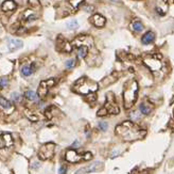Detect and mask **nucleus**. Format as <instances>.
Listing matches in <instances>:
<instances>
[{
	"instance_id": "f257e3e1",
	"label": "nucleus",
	"mask_w": 174,
	"mask_h": 174,
	"mask_svg": "<svg viewBox=\"0 0 174 174\" xmlns=\"http://www.w3.org/2000/svg\"><path fill=\"white\" fill-rule=\"evenodd\" d=\"M86 82H87L86 78L85 77L81 78V79H79V80L75 82V84H74V89H75L79 93H82V94H89L90 92L97 91L98 86L96 84V83H92L91 86L88 87L86 84Z\"/></svg>"
},
{
	"instance_id": "f03ea898",
	"label": "nucleus",
	"mask_w": 174,
	"mask_h": 174,
	"mask_svg": "<svg viewBox=\"0 0 174 174\" xmlns=\"http://www.w3.org/2000/svg\"><path fill=\"white\" fill-rule=\"evenodd\" d=\"M54 79H49V80H45V81H42L38 87V90H37V95L38 97H45L48 93V89L52 87L54 84Z\"/></svg>"
},
{
	"instance_id": "7ed1b4c3",
	"label": "nucleus",
	"mask_w": 174,
	"mask_h": 174,
	"mask_svg": "<svg viewBox=\"0 0 174 174\" xmlns=\"http://www.w3.org/2000/svg\"><path fill=\"white\" fill-rule=\"evenodd\" d=\"M103 166V163L100 162V161H96V162L91 163L89 166L85 167V168H82L78 170L74 174H86V173H91V172H97L99 169H101V167Z\"/></svg>"
},
{
	"instance_id": "20e7f679",
	"label": "nucleus",
	"mask_w": 174,
	"mask_h": 174,
	"mask_svg": "<svg viewBox=\"0 0 174 174\" xmlns=\"http://www.w3.org/2000/svg\"><path fill=\"white\" fill-rule=\"evenodd\" d=\"M54 153V144L53 143H47L42 146V149L40 152V157L42 159H48L53 156Z\"/></svg>"
},
{
	"instance_id": "39448f33",
	"label": "nucleus",
	"mask_w": 174,
	"mask_h": 174,
	"mask_svg": "<svg viewBox=\"0 0 174 174\" xmlns=\"http://www.w3.org/2000/svg\"><path fill=\"white\" fill-rule=\"evenodd\" d=\"M89 22H90V24L93 25L95 27L103 28L106 24V18L103 16V15H101V14L97 13V14H93V15L90 17Z\"/></svg>"
},
{
	"instance_id": "423d86ee",
	"label": "nucleus",
	"mask_w": 174,
	"mask_h": 174,
	"mask_svg": "<svg viewBox=\"0 0 174 174\" xmlns=\"http://www.w3.org/2000/svg\"><path fill=\"white\" fill-rule=\"evenodd\" d=\"M24 46L22 41L18 40V39H10L8 42V47L10 51H15L17 49H20Z\"/></svg>"
},
{
	"instance_id": "0eeeda50",
	"label": "nucleus",
	"mask_w": 174,
	"mask_h": 174,
	"mask_svg": "<svg viewBox=\"0 0 174 174\" xmlns=\"http://www.w3.org/2000/svg\"><path fill=\"white\" fill-rule=\"evenodd\" d=\"M145 63L147 64V66L150 67L152 71H158L161 67V62L160 60L157 59H152V58H149V59L145 60Z\"/></svg>"
},
{
	"instance_id": "6e6552de",
	"label": "nucleus",
	"mask_w": 174,
	"mask_h": 174,
	"mask_svg": "<svg viewBox=\"0 0 174 174\" xmlns=\"http://www.w3.org/2000/svg\"><path fill=\"white\" fill-rule=\"evenodd\" d=\"M155 41V33L153 31H148L145 32V34L141 36V43L143 45H149V44H152Z\"/></svg>"
},
{
	"instance_id": "1a4fd4ad",
	"label": "nucleus",
	"mask_w": 174,
	"mask_h": 174,
	"mask_svg": "<svg viewBox=\"0 0 174 174\" xmlns=\"http://www.w3.org/2000/svg\"><path fill=\"white\" fill-rule=\"evenodd\" d=\"M17 8V4L14 0H5L1 4V10L3 12H12Z\"/></svg>"
},
{
	"instance_id": "9d476101",
	"label": "nucleus",
	"mask_w": 174,
	"mask_h": 174,
	"mask_svg": "<svg viewBox=\"0 0 174 174\" xmlns=\"http://www.w3.org/2000/svg\"><path fill=\"white\" fill-rule=\"evenodd\" d=\"M80 156L77 154L75 150H69L67 151L66 153V159L70 162H77V161L80 160Z\"/></svg>"
},
{
	"instance_id": "9b49d317",
	"label": "nucleus",
	"mask_w": 174,
	"mask_h": 174,
	"mask_svg": "<svg viewBox=\"0 0 174 174\" xmlns=\"http://www.w3.org/2000/svg\"><path fill=\"white\" fill-rule=\"evenodd\" d=\"M131 28H132L133 31H134V32H136V33L142 32L143 29H145L142 23L140 22V20H138V19H135V20H133L132 24H131Z\"/></svg>"
},
{
	"instance_id": "f8f14e48",
	"label": "nucleus",
	"mask_w": 174,
	"mask_h": 174,
	"mask_svg": "<svg viewBox=\"0 0 174 174\" xmlns=\"http://www.w3.org/2000/svg\"><path fill=\"white\" fill-rule=\"evenodd\" d=\"M34 65L31 64V65H22L20 68V72H21V75L24 76V77H28V76H31L32 74H33V72H34Z\"/></svg>"
},
{
	"instance_id": "ddd939ff",
	"label": "nucleus",
	"mask_w": 174,
	"mask_h": 174,
	"mask_svg": "<svg viewBox=\"0 0 174 174\" xmlns=\"http://www.w3.org/2000/svg\"><path fill=\"white\" fill-rule=\"evenodd\" d=\"M88 55V47L86 45H81L78 48V56L81 58V59H85Z\"/></svg>"
},
{
	"instance_id": "4468645a",
	"label": "nucleus",
	"mask_w": 174,
	"mask_h": 174,
	"mask_svg": "<svg viewBox=\"0 0 174 174\" xmlns=\"http://www.w3.org/2000/svg\"><path fill=\"white\" fill-rule=\"evenodd\" d=\"M139 110H140V112L142 113V114H145V115H148L149 113H151V107L149 106L148 104H145V103H142V104L139 106Z\"/></svg>"
},
{
	"instance_id": "2eb2a0df",
	"label": "nucleus",
	"mask_w": 174,
	"mask_h": 174,
	"mask_svg": "<svg viewBox=\"0 0 174 174\" xmlns=\"http://www.w3.org/2000/svg\"><path fill=\"white\" fill-rule=\"evenodd\" d=\"M0 107H2L3 109H11L12 104H11V102H9L8 99H5L4 97H0Z\"/></svg>"
},
{
	"instance_id": "dca6fc26",
	"label": "nucleus",
	"mask_w": 174,
	"mask_h": 174,
	"mask_svg": "<svg viewBox=\"0 0 174 174\" xmlns=\"http://www.w3.org/2000/svg\"><path fill=\"white\" fill-rule=\"evenodd\" d=\"M24 96L28 99H30V100H37V98H38L37 93H35L34 91H31V90L27 91L26 93H24Z\"/></svg>"
},
{
	"instance_id": "f3484780",
	"label": "nucleus",
	"mask_w": 174,
	"mask_h": 174,
	"mask_svg": "<svg viewBox=\"0 0 174 174\" xmlns=\"http://www.w3.org/2000/svg\"><path fill=\"white\" fill-rule=\"evenodd\" d=\"M79 28V23L77 19H72L69 23H67V29L69 30H75Z\"/></svg>"
},
{
	"instance_id": "a211bd4d",
	"label": "nucleus",
	"mask_w": 174,
	"mask_h": 174,
	"mask_svg": "<svg viewBox=\"0 0 174 174\" xmlns=\"http://www.w3.org/2000/svg\"><path fill=\"white\" fill-rule=\"evenodd\" d=\"M34 19H36V15H35L34 13H32L30 10L24 12V20L30 22V20H34Z\"/></svg>"
},
{
	"instance_id": "6ab92c4d",
	"label": "nucleus",
	"mask_w": 174,
	"mask_h": 174,
	"mask_svg": "<svg viewBox=\"0 0 174 174\" xmlns=\"http://www.w3.org/2000/svg\"><path fill=\"white\" fill-rule=\"evenodd\" d=\"M83 1L84 0H69V3L73 9H78L83 3Z\"/></svg>"
},
{
	"instance_id": "aec40b11",
	"label": "nucleus",
	"mask_w": 174,
	"mask_h": 174,
	"mask_svg": "<svg viewBox=\"0 0 174 174\" xmlns=\"http://www.w3.org/2000/svg\"><path fill=\"white\" fill-rule=\"evenodd\" d=\"M75 64H77V61H75L74 59L68 60V61H66V63H65V65H66V67L68 68V70H71V68H73V67L75 66Z\"/></svg>"
},
{
	"instance_id": "412c9836",
	"label": "nucleus",
	"mask_w": 174,
	"mask_h": 174,
	"mask_svg": "<svg viewBox=\"0 0 174 174\" xmlns=\"http://www.w3.org/2000/svg\"><path fill=\"white\" fill-rule=\"evenodd\" d=\"M11 97H12V99H13L15 103H20L21 102V95L19 93H17V92H14V93H12Z\"/></svg>"
},
{
	"instance_id": "4be33fe9",
	"label": "nucleus",
	"mask_w": 174,
	"mask_h": 174,
	"mask_svg": "<svg viewBox=\"0 0 174 174\" xmlns=\"http://www.w3.org/2000/svg\"><path fill=\"white\" fill-rule=\"evenodd\" d=\"M28 3H29V6L32 7V8H38V7H40V0H28Z\"/></svg>"
},
{
	"instance_id": "5701e85b",
	"label": "nucleus",
	"mask_w": 174,
	"mask_h": 174,
	"mask_svg": "<svg viewBox=\"0 0 174 174\" xmlns=\"http://www.w3.org/2000/svg\"><path fill=\"white\" fill-rule=\"evenodd\" d=\"M9 84V80H8V78H1V80H0V88H5V87Z\"/></svg>"
},
{
	"instance_id": "b1692460",
	"label": "nucleus",
	"mask_w": 174,
	"mask_h": 174,
	"mask_svg": "<svg viewBox=\"0 0 174 174\" xmlns=\"http://www.w3.org/2000/svg\"><path fill=\"white\" fill-rule=\"evenodd\" d=\"M107 127H108V125L106 122H100V123H99V128H100L101 130H103V131L106 130Z\"/></svg>"
},
{
	"instance_id": "393cba45",
	"label": "nucleus",
	"mask_w": 174,
	"mask_h": 174,
	"mask_svg": "<svg viewBox=\"0 0 174 174\" xmlns=\"http://www.w3.org/2000/svg\"><path fill=\"white\" fill-rule=\"evenodd\" d=\"M4 135H2V134H0V149L1 147H4L5 145H6V142L4 141Z\"/></svg>"
},
{
	"instance_id": "a878e982",
	"label": "nucleus",
	"mask_w": 174,
	"mask_h": 174,
	"mask_svg": "<svg viewBox=\"0 0 174 174\" xmlns=\"http://www.w3.org/2000/svg\"><path fill=\"white\" fill-rule=\"evenodd\" d=\"M105 114H107V109H106V108H102L101 110L98 111V115H99V116H103V115H105Z\"/></svg>"
},
{
	"instance_id": "bb28decb",
	"label": "nucleus",
	"mask_w": 174,
	"mask_h": 174,
	"mask_svg": "<svg viewBox=\"0 0 174 174\" xmlns=\"http://www.w3.org/2000/svg\"><path fill=\"white\" fill-rule=\"evenodd\" d=\"M66 171H67L66 167H61V168H60V170H58V173H60V174H65V173H66Z\"/></svg>"
},
{
	"instance_id": "cd10ccee",
	"label": "nucleus",
	"mask_w": 174,
	"mask_h": 174,
	"mask_svg": "<svg viewBox=\"0 0 174 174\" xmlns=\"http://www.w3.org/2000/svg\"><path fill=\"white\" fill-rule=\"evenodd\" d=\"M111 2H114V3H121V1L120 0H111Z\"/></svg>"
}]
</instances>
